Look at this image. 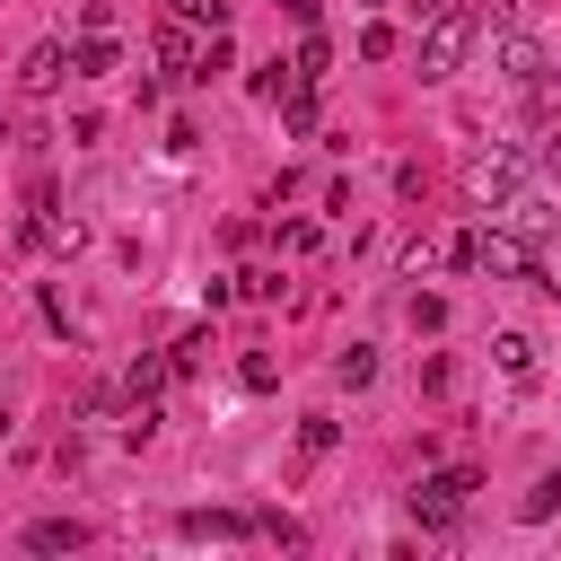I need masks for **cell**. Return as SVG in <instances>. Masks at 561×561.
Listing matches in <instances>:
<instances>
[{
    "mask_svg": "<svg viewBox=\"0 0 561 561\" xmlns=\"http://www.w3.org/2000/svg\"><path fill=\"white\" fill-rule=\"evenodd\" d=\"M491 359H500V377H508V386H526V377H535V342H526V333H500V342H491Z\"/></svg>",
    "mask_w": 561,
    "mask_h": 561,
    "instance_id": "8",
    "label": "cell"
},
{
    "mask_svg": "<svg viewBox=\"0 0 561 561\" xmlns=\"http://www.w3.org/2000/svg\"><path fill=\"white\" fill-rule=\"evenodd\" d=\"M394 53V26H359V61H386Z\"/></svg>",
    "mask_w": 561,
    "mask_h": 561,
    "instance_id": "16",
    "label": "cell"
},
{
    "mask_svg": "<svg viewBox=\"0 0 561 561\" xmlns=\"http://www.w3.org/2000/svg\"><path fill=\"white\" fill-rule=\"evenodd\" d=\"M0 430H9V412H0Z\"/></svg>",
    "mask_w": 561,
    "mask_h": 561,
    "instance_id": "20",
    "label": "cell"
},
{
    "mask_svg": "<svg viewBox=\"0 0 561 561\" xmlns=\"http://www.w3.org/2000/svg\"><path fill=\"white\" fill-rule=\"evenodd\" d=\"M465 193H473L482 210H517V202H526V149H482V158L465 167Z\"/></svg>",
    "mask_w": 561,
    "mask_h": 561,
    "instance_id": "2",
    "label": "cell"
},
{
    "mask_svg": "<svg viewBox=\"0 0 561 561\" xmlns=\"http://www.w3.org/2000/svg\"><path fill=\"white\" fill-rule=\"evenodd\" d=\"M500 70H508V79L526 88V79L543 70V44H535V35H508V44H500Z\"/></svg>",
    "mask_w": 561,
    "mask_h": 561,
    "instance_id": "9",
    "label": "cell"
},
{
    "mask_svg": "<svg viewBox=\"0 0 561 561\" xmlns=\"http://www.w3.org/2000/svg\"><path fill=\"white\" fill-rule=\"evenodd\" d=\"M333 377H342V386H351V394H359V386H368V377H377V351H368V342H351V351H342V359H333Z\"/></svg>",
    "mask_w": 561,
    "mask_h": 561,
    "instance_id": "11",
    "label": "cell"
},
{
    "mask_svg": "<svg viewBox=\"0 0 561 561\" xmlns=\"http://www.w3.org/2000/svg\"><path fill=\"white\" fill-rule=\"evenodd\" d=\"M158 61H167V70H184V79H193V61H202V44H193V35H184V18H167V26H158Z\"/></svg>",
    "mask_w": 561,
    "mask_h": 561,
    "instance_id": "7",
    "label": "cell"
},
{
    "mask_svg": "<svg viewBox=\"0 0 561 561\" xmlns=\"http://www.w3.org/2000/svg\"><path fill=\"white\" fill-rule=\"evenodd\" d=\"M289 88H298V61H263V70H254V96H272V105H280Z\"/></svg>",
    "mask_w": 561,
    "mask_h": 561,
    "instance_id": "12",
    "label": "cell"
},
{
    "mask_svg": "<svg viewBox=\"0 0 561 561\" xmlns=\"http://www.w3.org/2000/svg\"><path fill=\"white\" fill-rule=\"evenodd\" d=\"M167 9H175V18H210V26L228 18V0H167Z\"/></svg>",
    "mask_w": 561,
    "mask_h": 561,
    "instance_id": "17",
    "label": "cell"
},
{
    "mask_svg": "<svg viewBox=\"0 0 561 561\" xmlns=\"http://www.w3.org/2000/svg\"><path fill=\"white\" fill-rule=\"evenodd\" d=\"M465 500H473V473H465V465H447V473H421V491H412V517H421L430 535H447V526L465 517Z\"/></svg>",
    "mask_w": 561,
    "mask_h": 561,
    "instance_id": "3",
    "label": "cell"
},
{
    "mask_svg": "<svg viewBox=\"0 0 561 561\" xmlns=\"http://www.w3.org/2000/svg\"><path fill=\"white\" fill-rule=\"evenodd\" d=\"M333 438H342V430H333V412H307V430H298V447H307V456H324Z\"/></svg>",
    "mask_w": 561,
    "mask_h": 561,
    "instance_id": "13",
    "label": "cell"
},
{
    "mask_svg": "<svg viewBox=\"0 0 561 561\" xmlns=\"http://www.w3.org/2000/svg\"><path fill=\"white\" fill-rule=\"evenodd\" d=\"M552 508H561V473H543V482L526 491V517H552Z\"/></svg>",
    "mask_w": 561,
    "mask_h": 561,
    "instance_id": "15",
    "label": "cell"
},
{
    "mask_svg": "<svg viewBox=\"0 0 561 561\" xmlns=\"http://www.w3.org/2000/svg\"><path fill=\"white\" fill-rule=\"evenodd\" d=\"M482 35V18L473 9H438L430 26H421V44H412V61H421V79H447L456 61H465V44Z\"/></svg>",
    "mask_w": 561,
    "mask_h": 561,
    "instance_id": "1",
    "label": "cell"
},
{
    "mask_svg": "<svg viewBox=\"0 0 561 561\" xmlns=\"http://www.w3.org/2000/svg\"><path fill=\"white\" fill-rule=\"evenodd\" d=\"M289 61H298V79H324V61H333V53H324V35H307Z\"/></svg>",
    "mask_w": 561,
    "mask_h": 561,
    "instance_id": "14",
    "label": "cell"
},
{
    "mask_svg": "<svg viewBox=\"0 0 561 561\" xmlns=\"http://www.w3.org/2000/svg\"><path fill=\"white\" fill-rule=\"evenodd\" d=\"M280 9H289V18H298V26H307V18H316V0H280Z\"/></svg>",
    "mask_w": 561,
    "mask_h": 561,
    "instance_id": "19",
    "label": "cell"
},
{
    "mask_svg": "<svg viewBox=\"0 0 561 561\" xmlns=\"http://www.w3.org/2000/svg\"><path fill=\"white\" fill-rule=\"evenodd\" d=\"M18 543H26V552H79V543H88V526H79V517H35Z\"/></svg>",
    "mask_w": 561,
    "mask_h": 561,
    "instance_id": "4",
    "label": "cell"
},
{
    "mask_svg": "<svg viewBox=\"0 0 561 561\" xmlns=\"http://www.w3.org/2000/svg\"><path fill=\"white\" fill-rule=\"evenodd\" d=\"M280 131H316V79H298V88L280 96Z\"/></svg>",
    "mask_w": 561,
    "mask_h": 561,
    "instance_id": "10",
    "label": "cell"
},
{
    "mask_svg": "<svg viewBox=\"0 0 561 561\" xmlns=\"http://www.w3.org/2000/svg\"><path fill=\"white\" fill-rule=\"evenodd\" d=\"M70 70H79V79H105V70H114V35H105V26H88V35L70 44Z\"/></svg>",
    "mask_w": 561,
    "mask_h": 561,
    "instance_id": "5",
    "label": "cell"
},
{
    "mask_svg": "<svg viewBox=\"0 0 561 561\" xmlns=\"http://www.w3.org/2000/svg\"><path fill=\"white\" fill-rule=\"evenodd\" d=\"M61 70H70V44H35V53H26V70H18V79H26V88H35V96H44V88H61Z\"/></svg>",
    "mask_w": 561,
    "mask_h": 561,
    "instance_id": "6",
    "label": "cell"
},
{
    "mask_svg": "<svg viewBox=\"0 0 561 561\" xmlns=\"http://www.w3.org/2000/svg\"><path fill=\"white\" fill-rule=\"evenodd\" d=\"M535 167H552V175H561V131H552V140L535 149Z\"/></svg>",
    "mask_w": 561,
    "mask_h": 561,
    "instance_id": "18",
    "label": "cell"
}]
</instances>
